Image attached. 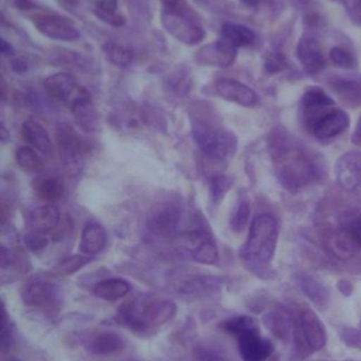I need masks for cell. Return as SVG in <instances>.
Here are the masks:
<instances>
[{"label": "cell", "instance_id": "16", "mask_svg": "<svg viewBox=\"0 0 361 361\" xmlns=\"http://www.w3.org/2000/svg\"><path fill=\"white\" fill-rule=\"evenodd\" d=\"M85 347L87 351L96 355H109L123 350L124 338L113 330H100L92 333L85 340Z\"/></svg>", "mask_w": 361, "mask_h": 361}, {"label": "cell", "instance_id": "4", "mask_svg": "<svg viewBox=\"0 0 361 361\" xmlns=\"http://www.w3.org/2000/svg\"><path fill=\"white\" fill-rule=\"evenodd\" d=\"M21 299L27 306L44 310H56L63 302V292L56 283L35 281L24 288Z\"/></svg>", "mask_w": 361, "mask_h": 361}, {"label": "cell", "instance_id": "45", "mask_svg": "<svg viewBox=\"0 0 361 361\" xmlns=\"http://www.w3.org/2000/svg\"><path fill=\"white\" fill-rule=\"evenodd\" d=\"M350 231H351V234L355 237V240L360 243V245H361V216H358V217H355L350 224H347L345 226Z\"/></svg>", "mask_w": 361, "mask_h": 361}, {"label": "cell", "instance_id": "46", "mask_svg": "<svg viewBox=\"0 0 361 361\" xmlns=\"http://www.w3.org/2000/svg\"><path fill=\"white\" fill-rule=\"evenodd\" d=\"M350 13L355 14V20L361 23V0H348Z\"/></svg>", "mask_w": 361, "mask_h": 361}, {"label": "cell", "instance_id": "24", "mask_svg": "<svg viewBox=\"0 0 361 361\" xmlns=\"http://www.w3.org/2000/svg\"><path fill=\"white\" fill-rule=\"evenodd\" d=\"M329 250L340 259H348L354 257L360 250L361 245L351 234V231L344 227L329 237Z\"/></svg>", "mask_w": 361, "mask_h": 361}, {"label": "cell", "instance_id": "52", "mask_svg": "<svg viewBox=\"0 0 361 361\" xmlns=\"http://www.w3.org/2000/svg\"><path fill=\"white\" fill-rule=\"evenodd\" d=\"M6 140H7V131L4 127H1V141L6 142Z\"/></svg>", "mask_w": 361, "mask_h": 361}, {"label": "cell", "instance_id": "35", "mask_svg": "<svg viewBox=\"0 0 361 361\" xmlns=\"http://www.w3.org/2000/svg\"><path fill=\"white\" fill-rule=\"evenodd\" d=\"M16 161H17L18 166L27 172H39L44 166L42 159L35 152V148H31V147L17 148Z\"/></svg>", "mask_w": 361, "mask_h": 361}, {"label": "cell", "instance_id": "43", "mask_svg": "<svg viewBox=\"0 0 361 361\" xmlns=\"http://www.w3.org/2000/svg\"><path fill=\"white\" fill-rule=\"evenodd\" d=\"M197 361H226V360L219 351L203 347L197 351Z\"/></svg>", "mask_w": 361, "mask_h": 361}, {"label": "cell", "instance_id": "50", "mask_svg": "<svg viewBox=\"0 0 361 361\" xmlns=\"http://www.w3.org/2000/svg\"><path fill=\"white\" fill-rule=\"evenodd\" d=\"M245 6H248V7H255V6H258L259 3H261V0H241Z\"/></svg>", "mask_w": 361, "mask_h": 361}, {"label": "cell", "instance_id": "32", "mask_svg": "<svg viewBox=\"0 0 361 361\" xmlns=\"http://www.w3.org/2000/svg\"><path fill=\"white\" fill-rule=\"evenodd\" d=\"M37 196L47 203H54L63 195V183L61 179L48 176L44 178L35 188Z\"/></svg>", "mask_w": 361, "mask_h": 361}, {"label": "cell", "instance_id": "14", "mask_svg": "<svg viewBox=\"0 0 361 361\" xmlns=\"http://www.w3.org/2000/svg\"><path fill=\"white\" fill-rule=\"evenodd\" d=\"M44 89L51 97L63 102L69 99L73 102L79 94L85 92L83 89L78 87L76 79L66 72H58L48 76L44 82Z\"/></svg>", "mask_w": 361, "mask_h": 361}, {"label": "cell", "instance_id": "39", "mask_svg": "<svg viewBox=\"0 0 361 361\" xmlns=\"http://www.w3.org/2000/svg\"><path fill=\"white\" fill-rule=\"evenodd\" d=\"M92 261V258L89 255L85 254H75L71 257L63 258L59 265H58V271L65 274V275H72L76 271L82 269L85 265H87Z\"/></svg>", "mask_w": 361, "mask_h": 361}, {"label": "cell", "instance_id": "9", "mask_svg": "<svg viewBox=\"0 0 361 361\" xmlns=\"http://www.w3.org/2000/svg\"><path fill=\"white\" fill-rule=\"evenodd\" d=\"M299 330L305 345L310 351L322 350L327 341L324 324L312 309H303L299 314Z\"/></svg>", "mask_w": 361, "mask_h": 361}, {"label": "cell", "instance_id": "1", "mask_svg": "<svg viewBox=\"0 0 361 361\" xmlns=\"http://www.w3.org/2000/svg\"><path fill=\"white\" fill-rule=\"evenodd\" d=\"M279 226L272 214L261 213L252 219L248 237L240 250V258L248 271L265 278L276 250Z\"/></svg>", "mask_w": 361, "mask_h": 361}, {"label": "cell", "instance_id": "27", "mask_svg": "<svg viewBox=\"0 0 361 361\" xmlns=\"http://www.w3.org/2000/svg\"><path fill=\"white\" fill-rule=\"evenodd\" d=\"M302 107L305 109V111H307L312 116V120L314 117V113H319L320 110L326 109V107H331L333 106V99L320 87H309L305 94L302 96ZM310 120V123H312Z\"/></svg>", "mask_w": 361, "mask_h": 361}, {"label": "cell", "instance_id": "13", "mask_svg": "<svg viewBox=\"0 0 361 361\" xmlns=\"http://www.w3.org/2000/svg\"><path fill=\"white\" fill-rule=\"evenodd\" d=\"M350 124V117L345 111L334 109L324 113L312 127V133L319 140H329L341 134Z\"/></svg>", "mask_w": 361, "mask_h": 361}, {"label": "cell", "instance_id": "23", "mask_svg": "<svg viewBox=\"0 0 361 361\" xmlns=\"http://www.w3.org/2000/svg\"><path fill=\"white\" fill-rule=\"evenodd\" d=\"M298 285L300 290L307 296V299L317 306L319 309H326L329 305V289L322 283L317 278L309 274H298L296 275Z\"/></svg>", "mask_w": 361, "mask_h": 361}, {"label": "cell", "instance_id": "15", "mask_svg": "<svg viewBox=\"0 0 361 361\" xmlns=\"http://www.w3.org/2000/svg\"><path fill=\"white\" fill-rule=\"evenodd\" d=\"M58 145H59V154L63 166L71 173H78L83 165V155H82V147L78 138L73 133L65 130L59 133L58 137Z\"/></svg>", "mask_w": 361, "mask_h": 361}, {"label": "cell", "instance_id": "51", "mask_svg": "<svg viewBox=\"0 0 361 361\" xmlns=\"http://www.w3.org/2000/svg\"><path fill=\"white\" fill-rule=\"evenodd\" d=\"M168 8H171V7H175L176 4H178V0H161Z\"/></svg>", "mask_w": 361, "mask_h": 361}, {"label": "cell", "instance_id": "26", "mask_svg": "<svg viewBox=\"0 0 361 361\" xmlns=\"http://www.w3.org/2000/svg\"><path fill=\"white\" fill-rule=\"evenodd\" d=\"M220 34H221L220 38H223L224 41H227L230 45L235 48L251 45L255 41V32L243 24L224 23Z\"/></svg>", "mask_w": 361, "mask_h": 361}, {"label": "cell", "instance_id": "44", "mask_svg": "<svg viewBox=\"0 0 361 361\" xmlns=\"http://www.w3.org/2000/svg\"><path fill=\"white\" fill-rule=\"evenodd\" d=\"M343 340L347 343V344H351L354 347H358L361 348V333L358 331H354V330H344L343 333Z\"/></svg>", "mask_w": 361, "mask_h": 361}, {"label": "cell", "instance_id": "34", "mask_svg": "<svg viewBox=\"0 0 361 361\" xmlns=\"http://www.w3.org/2000/svg\"><path fill=\"white\" fill-rule=\"evenodd\" d=\"M190 255L196 262L203 265H214L219 261V250L210 238H204L197 243Z\"/></svg>", "mask_w": 361, "mask_h": 361}, {"label": "cell", "instance_id": "3", "mask_svg": "<svg viewBox=\"0 0 361 361\" xmlns=\"http://www.w3.org/2000/svg\"><path fill=\"white\" fill-rule=\"evenodd\" d=\"M192 137L200 151L210 159H226L237 149L235 135L223 127L195 123L192 126Z\"/></svg>", "mask_w": 361, "mask_h": 361}, {"label": "cell", "instance_id": "25", "mask_svg": "<svg viewBox=\"0 0 361 361\" xmlns=\"http://www.w3.org/2000/svg\"><path fill=\"white\" fill-rule=\"evenodd\" d=\"M131 290V283L123 278H106L93 288V295L107 302H116Z\"/></svg>", "mask_w": 361, "mask_h": 361}, {"label": "cell", "instance_id": "21", "mask_svg": "<svg viewBox=\"0 0 361 361\" xmlns=\"http://www.w3.org/2000/svg\"><path fill=\"white\" fill-rule=\"evenodd\" d=\"M141 312L149 326H161L173 319L176 305L169 299H151L144 303Z\"/></svg>", "mask_w": 361, "mask_h": 361}, {"label": "cell", "instance_id": "31", "mask_svg": "<svg viewBox=\"0 0 361 361\" xmlns=\"http://www.w3.org/2000/svg\"><path fill=\"white\" fill-rule=\"evenodd\" d=\"M118 1L117 0H97L94 14L99 20L120 27L126 23V18L118 14Z\"/></svg>", "mask_w": 361, "mask_h": 361}, {"label": "cell", "instance_id": "49", "mask_svg": "<svg viewBox=\"0 0 361 361\" xmlns=\"http://www.w3.org/2000/svg\"><path fill=\"white\" fill-rule=\"evenodd\" d=\"M354 138H353V141L354 142H357V144H361V118H360V121H358V127H357V131L354 133Z\"/></svg>", "mask_w": 361, "mask_h": 361}, {"label": "cell", "instance_id": "30", "mask_svg": "<svg viewBox=\"0 0 361 361\" xmlns=\"http://www.w3.org/2000/svg\"><path fill=\"white\" fill-rule=\"evenodd\" d=\"M262 322L268 327V330L279 340L289 338L292 326H290V320L286 313H283L281 310H272L262 317Z\"/></svg>", "mask_w": 361, "mask_h": 361}, {"label": "cell", "instance_id": "17", "mask_svg": "<svg viewBox=\"0 0 361 361\" xmlns=\"http://www.w3.org/2000/svg\"><path fill=\"white\" fill-rule=\"evenodd\" d=\"M72 114L76 120V123L80 126L82 130L86 133H93L99 130V118L96 109L86 92L79 94L72 103H71Z\"/></svg>", "mask_w": 361, "mask_h": 361}, {"label": "cell", "instance_id": "5", "mask_svg": "<svg viewBox=\"0 0 361 361\" xmlns=\"http://www.w3.org/2000/svg\"><path fill=\"white\" fill-rule=\"evenodd\" d=\"M161 23L166 32L186 45L199 44L204 38V31L199 25L175 10H164L161 14Z\"/></svg>", "mask_w": 361, "mask_h": 361}, {"label": "cell", "instance_id": "22", "mask_svg": "<svg viewBox=\"0 0 361 361\" xmlns=\"http://www.w3.org/2000/svg\"><path fill=\"white\" fill-rule=\"evenodd\" d=\"M21 135H23L24 141L30 147H34L37 151H39L42 154L52 152L51 137H49L48 131L45 130V127L39 121H37L34 118L24 121L21 126Z\"/></svg>", "mask_w": 361, "mask_h": 361}, {"label": "cell", "instance_id": "53", "mask_svg": "<svg viewBox=\"0 0 361 361\" xmlns=\"http://www.w3.org/2000/svg\"><path fill=\"white\" fill-rule=\"evenodd\" d=\"M7 361H20V360H17V358H10V360H7Z\"/></svg>", "mask_w": 361, "mask_h": 361}, {"label": "cell", "instance_id": "36", "mask_svg": "<svg viewBox=\"0 0 361 361\" xmlns=\"http://www.w3.org/2000/svg\"><path fill=\"white\" fill-rule=\"evenodd\" d=\"M103 49L107 59L117 66H121V68L128 66L133 61V52L124 45H120L116 42H107Z\"/></svg>", "mask_w": 361, "mask_h": 361}, {"label": "cell", "instance_id": "40", "mask_svg": "<svg viewBox=\"0 0 361 361\" xmlns=\"http://www.w3.org/2000/svg\"><path fill=\"white\" fill-rule=\"evenodd\" d=\"M330 59L336 66H340V68H353L354 66V59H353L351 54L340 47H334L330 51Z\"/></svg>", "mask_w": 361, "mask_h": 361}, {"label": "cell", "instance_id": "19", "mask_svg": "<svg viewBox=\"0 0 361 361\" xmlns=\"http://www.w3.org/2000/svg\"><path fill=\"white\" fill-rule=\"evenodd\" d=\"M296 55L307 73H316L324 66L323 51L314 38H302L298 44Z\"/></svg>", "mask_w": 361, "mask_h": 361}, {"label": "cell", "instance_id": "37", "mask_svg": "<svg viewBox=\"0 0 361 361\" xmlns=\"http://www.w3.org/2000/svg\"><path fill=\"white\" fill-rule=\"evenodd\" d=\"M220 327L234 336H238L240 333H243L245 330L257 327V323L251 316L238 314V316H233V317H228L224 322H221Z\"/></svg>", "mask_w": 361, "mask_h": 361}, {"label": "cell", "instance_id": "8", "mask_svg": "<svg viewBox=\"0 0 361 361\" xmlns=\"http://www.w3.org/2000/svg\"><path fill=\"white\" fill-rule=\"evenodd\" d=\"M34 23L41 34L56 41L73 42L80 37V31L71 21L59 16H39Z\"/></svg>", "mask_w": 361, "mask_h": 361}, {"label": "cell", "instance_id": "11", "mask_svg": "<svg viewBox=\"0 0 361 361\" xmlns=\"http://www.w3.org/2000/svg\"><path fill=\"white\" fill-rule=\"evenodd\" d=\"M214 90L221 99L244 107H252L258 103V94L251 87L230 78L219 79L214 83Z\"/></svg>", "mask_w": 361, "mask_h": 361}, {"label": "cell", "instance_id": "7", "mask_svg": "<svg viewBox=\"0 0 361 361\" xmlns=\"http://www.w3.org/2000/svg\"><path fill=\"white\" fill-rule=\"evenodd\" d=\"M237 48L230 45L223 38L199 48L195 54V61L200 65L214 68H228L234 63Z\"/></svg>", "mask_w": 361, "mask_h": 361}, {"label": "cell", "instance_id": "48", "mask_svg": "<svg viewBox=\"0 0 361 361\" xmlns=\"http://www.w3.org/2000/svg\"><path fill=\"white\" fill-rule=\"evenodd\" d=\"M16 4L21 10H27V8L32 7V3L30 0H16Z\"/></svg>", "mask_w": 361, "mask_h": 361}, {"label": "cell", "instance_id": "10", "mask_svg": "<svg viewBox=\"0 0 361 361\" xmlns=\"http://www.w3.org/2000/svg\"><path fill=\"white\" fill-rule=\"evenodd\" d=\"M336 179L343 189L354 192L361 188V151H350L338 158Z\"/></svg>", "mask_w": 361, "mask_h": 361}, {"label": "cell", "instance_id": "28", "mask_svg": "<svg viewBox=\"0 0 361 361\" xmlns=\"http://www.w3.org/2000/svg\"><path fill=\"white\" fill-rule=\"evenodd\" d=\"M217 285V279L207 275H183L175 283V288L185 295L197 293L206 290L209 288H214Z\"/></svg>", "mask_w": 361, "mask_h": 361}, {"label": "cell", "instance_id": "2", "mask_svg": "<svg viewBox=\"0 0 361 361\" xmlns=\"http://www.w3.org/2000/svg\"><path fill=\"white\" fill-rule=\"evenodd\" d=\"M274 164L281 183L296 192L314 178V166L302 149L295 147H282L274 154Z\"/></svg>", "mask_w": 361, "mask_h": 361}, {"label": "cell", "instance_id": "12", "mask_svg": "<svg viewBox=\"0 0 361 361\" xmlns=\"http://www.w3.org/2000/svg\"><path fill=\"white\" fill-rule=\"evenodd\" d=\"M180 213L176 206L165 203L154 207L147 219V227L157 235L172 234L179 224Z\"/></svg>", "mask_w": 361, "mask_h": 361}, {"label": "cell", "instance_id": "47", "mask_svg": "<svg viewBox=\"0 0 361 361\" xmlns=\"http://www.w3.org/2000/svg\"><path fill=\"white\" fill-rule=\"evenodd\" d=\"M0 51H1V55H4V56H11L13 55V48H11V45L6 39H1Z\"/></svg>", "mask_w": 361, "mask_h": 361}, {"label": "cell", "instance_id": "18", "mask_svg": "<svg viewBox=\"0 0 361 361\" xmlns=\"http://www.w3.org/2000/svg\"><path fill=\"white\" fill-rule=\"evenodd\" d=\"M61 216L59 210L54 204H44L32 209L27 216V224L31 231L38 233H49L54 231L59 224Z\"/></svg>", "mask_w": 361, "mask_h": 361}, {"label": "cell", "instance_id": "41", "mask_svg": "<svg viewBox=\"0 0 361 361\" xmlns=\"http://www.w3.org/2000/svg\"><path fill=\"white\" fill-rule=\"evenodd\" d=\"M24 244L34 252H38L41 250H44L48 244V238L44 233H38V231H30L24 235Z\"/></svg>", "mask_w": 361, "mask_h": 361}, {"label": "cell", "instance_id": "33", "mask_svg": "<svg viewBox=\"0 0 361 361\" xmlns=\"http://www.w3.org/2000/svg\"><path fill=\"white\" fill-rule=\"evenodd\" d=\"M250 213H251L250 200L244 193H241L238 200H237V204H235L234 210L230 214V228L234 233H241L248 224Z\"/></svg>", "mask_w": 361, "mask_h": 361}, {"label": "cell", "instance_id": "29", "mask_svg": "<svg viewBox=\"0 0 361 361\" xmlns=\"http://www.w3.org/2000/svg\"><path fill=\"white\" fill-rule=\"evenodd\" d=\"M117 322L127 326L128 329H131L133 331H145L148 329V322L145 320V317L142 316V312L140 313L137 310V307L133 305V302H128L126 305H123L116 316Z\"/></svg>", "mask_w": 361, "mask_h": 361}, {"label": "cell", "instance_id": "38", "mask_svg": "<svg viewBox=\"0 0 361 361\" xmlns=\"http://www.w3.org/2000/svg\"><path fill=\"white\" fill-rule=\"evenodd\" d=\"M233 180L227 175H216L210 180V199L213 204H219L231 188Z\"/></svg>", "mask_w": 361, "mask_h": 361}, {"label": "cell", "instance_id": "42", "mask_svg": "<svg viewBox=\"0 0 361 361\" xmlns=\"http://www.w3.org/2000/svg\"><path fill=\"white\" fill-rule=\"evenodd\" d=\"M286 65V59L283 56V54L279 52H272L265 58V69L269 73H276L279 71H282Z\"/></svg>", "mask_w": 361, "mask_h": 361}, {"label": "cell", "instance_id": "20", "mask_svg": "<svg viewBox=\"0 0 361 361\" xmlns=\"http://www.w3.org/2000/svg\"><path fill=\"white\" fill-rule=\"evenodd\" d=\"M106 243L107 234L102 224L96 221H89L85 224L79 241V250L82 254L89 257L96 255L104 250Z\"/></svg>", "mask_w": 361, "mask_h": 361}, {"label": "cell", "instance_id": "6", "mask_svg": "<svg viewBox=\"0 0 361 361\" xmlns=\"http://www.w3.org/2000/svg\"><path fill=\"white\" fill-rule=\"evenodd\" d=\"M235 337L243 361H268L274 354V344L259 334L258 327L245 330Z\"/></svg>", "mask_w": 361, "mask_h": 361}]
</instances>
